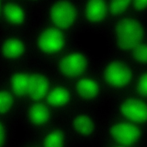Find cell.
<instances>
[{
  "label": "cell",
  "mask_w": 147,
  "mask_h": 147,
  "mask_svg": "<svg viewBox=\"0 0 147 147\" xmlns=\"http://www.w3.org/2000/svg\"><path fill=\"white\" fill-rule=\"evenodd\" d=\"M32 60L52 65L77 43V38L38 18L29 33Z\"/></svg>",
  "instance_id": "1"
},
{
  "label": "cell",
  "mask_w": 147,
  "mask_h": 147,
  "mask_svg": "<svg viewBox=\"0 0 147 147\" xmlns=\"http://www.w3.org/2000/svg\"><path fill=\"white\" fill-rule=\"evenodd\" d=\"M95 72L109 101L131 91L137 69L125 56L107 52L97 61Z\"/></svg>",
  "instance_id": "2"
},
{
  "label": "cell",
  "mask_w": 147,
  "mask_h": 147,
  "mask_svg": "<svg viewBox=\"0 0 147 147\" xmlns=\"http://www.w3.org/2000/svg\"><path fill=\"white\" fill-rule=\"evenodd\" d=\"M103 35L107 40L109 53L126 56L147 40V18L130 12L111 21Z\"/></svg>",
  "instance_id": "3"
},
{
  "label": "cell",
  "mask_w": 147,
  "mask_h": 147,
  "mask_svg": "<svg viewBox=\"0 0 147 147\" xmlns=\"http://www.w3.org/2000/svg\"><path fill=\"white\" fill-rule=\"evenodd\" d=\"M103 116L100 109L76 105L60 119L65 125L76 147L97 146Z\"/></svg>",
  "instance_id": "4"
},
{
  "label": "cell",
  "mask_w": 147,
  "mask_h": 147,
  "mask_svg": "<svg viewBox=\"0 0 147 147\" xmlns=\"http://www.w3.org/2000/svg\"><path fill=\"white\" fill-rule=\"evenodd\" d=\"M38 18L75 38L83 32L82 0L41 1Z\"/></svg>",
  "instance_id": "5"
},
{
  "label": "cell",
  "mask_w": 147,
  "mask_h": 147,
  "mask_svg": "<svg viewBox=\"0 0 147 147\" xmlns=\"http://www.w3.org/2000/svg\"><path fill=\"white\" fill-rule=\"evenodd\" d=\"M101 142L147 147V128L107 113L103 115L99 144Z\"/></svg>",
  "instance_id": "6"
},
{
  "label": "cell",
  "mask_w": 147,
  "mask_h": 147,
  "mask_svg": "<svg viewBox=\"0 0 147 147\" xmlns=\"http://www.w3.org/2000/svg\"><path fill=\"white\" fill-rule=\"evenodd\" d=\"M96 62L91 51L77 42L50 67L57 80L71 83L94 71Z\"/></svg>",
  "instance_id": "7"
},
{
  "label": "cell",
  "mask_w": 147,
  "mask_h": 147,
  "mask_svg": "<svg viewBox=\"0 0 147 147\" xmlns=\"http://www.w3.org/2000/svg\"><path fill=\"white\" fill-rule=\"evenodd\" d=\"M40 2L2 1L0 32L29 33L38 18Z\"/></svg>",
  "instance_id": "8"
},
{
  "label": "cell",
  "mask_w": 147,
  "mask_h": 147,
  "mask_svg": "<svg viewBox=\"0 0 147 147\" xmlns=\"http://www.w3.org/2000/svg\"><path fill=\"white\" fill-rule=\"evenodd\" d=\"M31 60L29 33L0 32V67L3 71L26 65Z\"/></svg>",
  "instance_id": "9"
},
{
  "label": "cell",
  "mask_w": 147,
  "mask_h": 147,
  "mask_svg": "<svg viewBox=\"0 0 147 147\" xmlns=\"http://www.w3.org/2000/svg\"><path fill=\"white\" fill-rule=\"evenodd\" d=\"M71 84L77 106L100 109L109 102L108 96L95 69Z\"/></svg>",
  "instance_id": "10"
},
{
  "label": "cell",
  "mask_w": 147,
  "mask_h": 147,
  "mask_svg": "<svg viewBox=\"0 0 147 147\" xmlns=\"http://www.w3.org/2000/svg\"><path fill=\"white\" fill-rule=\"evenodd\" d=\"M107 113L147 128V100L131 91L111 99Z\"/></svg>",
  "instance_id": "11"
},
{
  "label": "cell",
  "mask_w": 147,
  "mask_h": 147,
  "mask_svg": "<svg viewBox=\"0 0 147 147\" xmlns=\"http://www.w3.org/2000/svg\"><path fill=\"white\" fill-rule=\"evenodd\" d=\"M59 119L44 102H28L23 105L17 119L26 135L35 136Z\"/></svg>",
  "instance_id": "12"
},
{
  "label": "cell",
  "mask_w": 147,
  "mask_h": 147,
  "mask_svg": "<svg viewBox=\"0 0 147 147\" xmlns=\"http://www.w3.org/2000/svg\"><path fill=\"white\" fill-rule=\"evenodd\" d=\"M57 79L49 65L32 60L29 64L28 102H43Z\"/></svg>",
  "instance_id": "13"
},
{
  "label": "cell",
  "mask_w": 147,
  "mask_h": 147,
  "mask_svg": "<svg viewBox=\"0 0 147 147\" xmlns=\"http://www.w3.org/2000/svg\"><path fill=\"white\" fill-rule=\"evenodd\" d=\"M83 32L104 34L111 21L107 0H82Z\"/></svg>",
  "instance_id": "14"
},
{
  "label": "cell",
  "mask_w": 147,
  "mask_h": 147,
  "mask_svg": "<svg viewBox=\"0 0 147 147\" xmlns=\"http://www.w3.org/2000/svg\"><path fill=\"white\" fill-rule=\"evenodd\" d=\"M43 102L59 119L63 118L76 106L71 84L57 80Z\"/></svg>",
  "instance_id": "15"
},
{
  "label": "cell",
  "mask_w": 147,
  "mask_h": 147,
  "mask_svg": "<svg viewBox=\"0 0 147 147\" xmlns=\"http://www.w3.org/2000/svg\"><path fill=\"white\" fill-rule=\"evenodd\" d=\"M41 147H76L65 125L57 119L47 128L33 136Z\"/></svg>",
  "instance_id": "16"
},
{
  "label": "cell",
  "mask_w": 147,
  "mask_h": 147,
  "mask_svg": "<svg viewBox=\"0 0 147 147\" xmlns=\"http://www.w3.org/2000/svg\"><path fill=\"white\" fill-rule=\"evenodd\" d=\"M29 63L3 71V77L21 107L28 102Z\"/></svg>",
  "instance_id": "17"
},
{
  "label": "cell",
  "mask_w": 147,
  "mask_h": 147,
  "mask_svg": "<svg viewBox=\"0 0 147 147\" xmlns=\"http://www.w3.org/2000/svg\"><path fill=\"white\" fill-rule=\"evenodd\" d=\"M20 108L2 74L0 79V117L17 121Z\"/></svg>",
  "instance_id": "18"
},
{
  "label": "cell",
  "mask_w": 147,
  "mask_h": 147,
  "mask_svg": "<svg viewBox=\"0 0 147 147\" xmlns=\"http://www.w3.org/2000/svg\"><path fill=\"white\" fill-rule=\"evenodd\" d=\"M15 120L0 117V147H14L16 136Z\"/></svg>",
  "instance_id": "19"
},
{
  "label": "cell",
  "mask_w": 147,
  "mask_h": 147,
  "mask_svg": "<svg viewBox=\"0 0 147 147\" xmlns=\"http://www.w3.org/2000/svg\"><path fill=\"white\" fill-rule=\"evenodd\" d=\"M125 57L137 70L147 68V40L137 46Z\"/></svg>",
  "instance_id": "20"
},
{
  "label": "cell",
  "mask_w": 147,
  "mask_h": 147,
  "mask_svg": "<svg viewBox=\"0 0 147 147\" xmlns=\"http://www.w3.org/2000/svg\"><path fill=\"white\" fill-rule=\"evenodd\" d=\"M131 1L107 0L110 21L120 18L130 13Z\"/></svg>",
  "instance_id": "21"
},
{
  "label": "cell",
  "mask_w": 147,
  "mask_h": 147,
  "mask_svg": "<svg viewBox=\"0 0 147 147\" xmlns=\"http://www.w3.org/2000/svg\"><path fill=\"white\" fill-rule=\"evenodd\" d=\"M131 91L147 100V68L137 70Z\"/></svg>",
  "instance_id": "22"
},
{
  "label": "cell",
  "mask_w": 147,
  "mask_h": 147,
  "mask_svg": "<svg viewBox=\"0 0 147 147\" xmlns=\"http://www.w3.org/2000/svg\"><path fill=\"white\" fill-rule=\"evenodd\" d=\"M130 12L138 17L147 18V0H131Z\"/></svg>",
  "instance_id": "23"
},
{
  "label": "cell",
  "mask_w": 147,
  "mask_h": 147,
  "mask_svg": "<svg viewBox=\"0 0 147 147\" xmlns=\"http://www.w3.org/2000/svg\"><path fill=\"white\" fill-rule=\"evenodd\" d=\"M14 147H41L37 140L33 136H25L16 142Z\"/></svg>",
  "instance_id": "24"
},
{
  "label": "cell",
  "mask_w": 147,
  "mask_h": 147,
  "mask_svg": "<svg viewBox=\"0 0 147 147\" xmlns=\"http://www.w3.org/2000/svg\"><path fill=\"white\" fill-rule=\"evenodd\" d=\"M97 147H126L122 145L113 144H110V143H105V142H101L98 144V145L96 146Z\"/></svg>",
  "instance_id": "25"
},
{
  "label": "cell",
  "mask_w": 147,
  "mask_h": 147,
  "mask_svg": "<svg viewBox=\"0 0 147 147\" xmlns=\"http://www.w3.org/2000/svg\"><path fill=\"white\" fill-rule=\"evenodd\" d=\"M2 1H0V26L1 24V18H2Z\"/></svg>",
  "instance_id": "26"
}]
</instances>
